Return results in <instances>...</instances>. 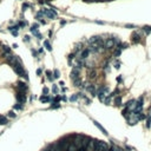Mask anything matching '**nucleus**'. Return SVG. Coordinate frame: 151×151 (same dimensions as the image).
<instances>
[{"label": "nucleus", "instance_id": "f257e3e1", "mask_svg": "<svg viewBox=\"0 0 151 151\" xmlns=\"http://www.w3.org/2000/svg\"><path fill=\"white\" fill-rule=\"evenodd\" d=\"M107 144L105 142H102V141H96L94 142V151H107Z\"/></svg>", "mask_w": 151, "mask_h": 151}, {"label": "nucleus", "instance_id": "f03ea898", "mask_svg": "<svg viewBox=\"0 0 151 151\" xmlns=\"http://www.w3.org/2000/svg\"><path fill=\"white\" fill-rule=\"evenodd\" d=\"M97 94H98L99 99L104 102V98H105L106 96H109V89H107L106 86H102V88H100V89L98 90Z\"/></svg>", "mask_w": 151, "mask_h": 151}, {"label": "nucleus", "instance_id": "7ed1b4c3", "mask_svg": "<svg viewBox=\"0 0 151 151\" xmlns=\"http://www.w3.org/2000/svg\"><path fill=\"white\" fill-rule=\"evenodd\" d=\"M115 46H116V41H115L113 38H109V39L105 41V44H104L105 50H112Z\"/></svg>", "mask_w": 151, "mask_h": 151}, {"label": "nucleus", "instance_id": "20e7f679", "mask_svg": "<svg viewBox=\"0 0 151 151\" xmlns=\"http://www.w3.org/2000/svg\"><path fill=\"white\" fill-rule=\"evenodd\" d=\"M41 13H43V14H45L46 17H49L50 19H54V18H57V13H56L54 11H52V10H49V8L43 10V11H41Z\"/></svg>", "mask_w": 151, "mask_h": 151}, {"label": "nucleus", "instance_id": "39448f33", "mask_svg": "<svg viewBox=\"0 0 151 151\" xmlns=\"http://www.w3.org/2000/svg\"><path fill=\"white\" fill-rule=\"evenodd\" d=\"M80 71L79 70H77V68H72V71H71V79L72 80H76V79H78V78H80Z\"/></svg>", "mask_w": 151, "mask_h": 151}, {"label": "nucleus", "instance_id": "423d86ee", "mask_svg": "<svg viewBox=\"0 0 151 151\" xmlns=\"http://www.w3.org/2000/svg\"><path fill=\"white\" fill-rule=\"evenodd\" d=\"M17 100H18V103L24 104V103H25V100H26V96H25V93L19 91V92H18V94H17Z\"/></svg>", "mask_w": 151, "mask_h": 151}, {"label": "nucleus", "instance_id": "0eeeda50", "mask_svg": "<svg viewBox=\"0 0 151 151\" xmlns=\"http://www.w3.org/2000/svg\"><path fill=\"white\" fill-rule=\"evenodd\" d=\"M31 32H32V33H33V35H35L38 39H41V35H40V33L38 32V25L32 26V27H31Z\"/></svg>", "mask_w": 151, "mask_h": 151}, {"label": "nucleus", "instance_id": "6e6552de", "mask_svg": "<svg viewBox=\"0 0 151 151\" xmlns=\"http://www.w3.org/2000/svg\"><path fill=\"white\" fill-rule=\"evenodd\" d=\"M89 54H90V51H89V49H86V50H83V51H82V54H80V59H82V60H85V59L89 57Z\"/></svg>", "mask_w": 151, "mask_h": 151}, {"label": "nucleus", "instance_id": "1a4fd4ad", "mask_svg": "<svg viewBox=\"0 0 151 151\" xmlns=\"http://www.w3.org/2000/svg\"><path fill=\"white\" fill-rule=\"evenodd\" d=\"M96 74H97V72H96V70H94V68H90V70L88 71V77L91 78V79L96 78Z\"/></svg>", "mask_w": 151, "mask_h": 151}, {"label": "nucleus", "instance_id": "9d476101", "mask_svg": "<svg viewBox=\"0 0 151 151\" xmlns=\"http://www.w3.org/2000/svg\"><path fill=\"white\" fill-rule=\"evenodd\" d=\"M18 89L20 90V92H24V91L27 90V86H26V84H25V83L19 82V83H18Z\"/></svg>", "mask_w": 151, "mask_h": 151}, {"label": "nucleus", "instance_id": "9b49d317", "mask_svg": "<svg viewBox=\"0 0 151 151\" xmlns=\"http://www.w3.org/2000/svg\"><path fill=\"white\" fill-rule=\"evenodd\" d=\"M102 39H100V37H97V35H94V37H91L90 39H89V44H94V43H98V41H100Z\"/></svg>", "mask_w": 151, "mask_h": 151}, {"label": "nucleus", "instance_id": "f8f14e48", "mask_svg": "<svg viewBox=\"0 0 151 151\" xmlns=\"http://www.w3.org/2000/svg\"><path fill=\"white\" fill-rule=\"evenodd\" d=\"M132 41H133L135 44H136V43H139V41H141V35H139L138 33L135 32V33L132 34Z\"/></svg>", "mask_w": 151, "mask_h": 151}, {"label": "nucleus", "instance_id": "ddd939ff", "mask_svg": "<svg viewBox=\"0 0 151 151\" xmlns=\"http://www.w3.org/2000/svg\"><path fill=\"white\" fill-rule=\"evenodd\" d=\"M50 100H51V98L49 96H41L40 97V102H43V103H46V102H50Z\"/></svg>", "mask_w": 151, "mask_h": 151}, {"label": "nucleus", "instance_id": "4468645a", "mask_svg": "<svg viewBox=\"0 0 151 151\" xmlns=\"http://www.w3.org/2000/svg\"><path fill=\"white\" fill-rule=\"evenodd\" d=\"M67 151H78V148L74 144H70L68 148H67Z\"/></svg>", "mask_w": 151, "mask_h": 151}, {"label": "nucleus", "instance_id": "2eb2a0df", "mask_svg": "<svg viewBox=\"0 0 151 151\" xmlns=\"http://www.w3.org/2000/svg\"><path fill=\"white\" fill-rule=\"evenodd\" d=\"M73 84H74L76 86H80V85H82V79H80V78H78V79L73 80Z\"/></svg>", "mask_w": 151, "mask_h": 151}, {"label": "nucleus", "instance_id": "dca6fc26", "mask_svg": "<svg viewBox=\"0 0 151 151\" xmlns=\"http://www.w3.org/2000/svg\"><path fill=\"white\" fill-rule=\"evenodd\" d=\"M0 124H1V125H5V124H7V119H6L4 116H0Z\"/></svg>", "mask_w": 151, "mask_h": 151}, {"label": "nucleus", "instance_id": "f3484780", "mask_svg": "<svg viewBox=\"0 0 151 151\" xmlns=\"http://www.w3.org/2000/svg\"><path fill=\"white\" fill-rule=\"evenodd\" d=\"M44 45H45V47L49 50V51H52V47H51V45H50V43L46 40V41H44Z\"/></svg>", "mask_w": 151, "mask_h": 151}, {"label": "nucleus", "instance_id": "a211bd4d", "mask_svg": "<svg viewBox=\"0 0 151 151\" xmlns=\"http://www.w3.org/2000/svg\"><path fill=\"white\" fill-rule=\"evenodd\" d=\"M94 125H96V126H97V127H98V129H100V130H102V131H103V132H104V133H106V131H105V129H104V127H103V126H102V125H99V124H98V123H97V122H94Z\"/></svg>", "mask_w": 151, "mask_h": 151}, {"label": "nucleus", "instance_id": "6ab92c4d", "mask_svg": "<svg viewBox=\"0 0 151 151\" xmlns=\"http://www.w3.org/2000/svg\"><path fill=\"white\" fill-rule=\"evenodd\" d=\"M23 106H24V104H20V103H18V104L14 106V109H15V110H21V109H23Z\"/></svg>", "mask_w": 151, "mask_h": 151}, {"label": "nucleus", "instance_id": "aec40b11", "mask_svg": "<svg viewBox=\"0 0 151 151\" xmlns=\"http://www.w3.org/2000/svg\"><path fill=\"white\" fill-rule=\"evenodd\" d=\"M88 90L90 91L91 93H93V94H94V93H96V90H94V88H93V86H92V85H90V86H88Z\"/></svg>", "mask_w": 151, "mask_h": 151}, {"label": "nucleus", "instance_id": "412c9836", "mask_svg": "<svg viewBox=\"0 0 151 151\" xmlns=\"http://www.w3.org/2000/svg\"><path fill=\"white\" fill-rule=\"evenodd\" d=\"M151 125V115L148 117V122H146V127H150Z\"/></svg>", "mask_w": 151, "mask_h": 151}, {"label": "nucleus", "instance_id": "4be33fe9", "mask_svg": "<svg viewBox=\"0 0 151 151\" xmlns=\"http://www.w3.org/2000/svg\"><path fill=\"white\" fill-rule=\"evenodd\" d=\"M144 32H145V33H150V32H151V27L145 26V27H144Z\"/></svg>", "mask_w": 151, "mask_h": 151}, {"label": "nucleus", "instance_id": "5701e85b", "mask_svg": "<svg viewBox=\"0 0 151 151\" xmlns=\"http://www.w3.org/2000/svg\"><path fill=\"white\" fill-rule=\"evenodd\" d=\"M121 103H122V98L118 97V98L116 99V104H117V105H121Z\"/></svg>", "mask_w": 151, "mask_h": 151}, {"label": "nucleus", "instance_id": "b1692460", "mask_svg": "<svg viewBox=\"0 0 151 151\" xmlns=\"http://www.w3.org/2000/svg\"><path fill=\"white\" fill-rule=\"evenodd\" d=\"M54 78H59V71L54 70Z\"/></svg>", "mask_w": 151, "mask_h": 151}, {"label": "nucleus", "instance_id": "393cba45", "mask_svg": "<svg viewBox=\"0 0 151 151\" xmlns=\"http://www.w3.org/2000/svg\"><path fill=\"white\" fill-rule=\"evenodd\" d=\"M115 67H116V68H119V67H121V63H119V61H116V63H115Z\"/></svg>", "mask_w": 151, "mask_h": 151}, {"label": "nucleus", "instance_id": "a878e982", "mask_svg": "<svg viewBox=\"0 0 151 151\" xmlns=\"http://www.w3.org/2000/svg\"><path fill=\"white\" fill-rule=\"evenodd\" d=\"M77 98H78V96H73V97H71V98H70V100L74 102V100H77Z\"/></svg>", "mask_w": 151, "mask_h": 151}, {"label": "nucleus", "instance_id": "bb28decb", "mask_svg": "<svg viewBox=\"0 0 151 151\" xmlns=\"http://www.w3.org/2000/svg\"><path fill=\"white\" fill-rule=\"evenodd\" d=\"M43 92H44V96H47V93H49V89H46V88H45V89L43 90Z\"/></svg>", "mask_w": 151, "mask_h": 151}, {"label": "nucleus", "instance_id": "cd10ccee", "mask_svg": "<svg viewBox=\"0 0 151 151\" xmlns=\"http://www.w3.org/2000/svg\"><path fill=\"white\" fill-rule=\"evenodd\" d=\"M25 41H26V43H29V41H30V37H29V35H26V37H25Z\"/></svg>", "mask_w": 151, "mask_h": 151}, {"label": "nucleus", "instance_id": "c85d7f7f", "mask_svg": "<svg viewBox=\"0 0 151 151\" xmlns=\"http://www.w3.org/2000/svg\"><path fill=\"white\" fill-rule=\"evenodd\" d=\"M10 117H15V113L11 111V112H10Z\"/></svg>", "mask_w": 151, "mask_h": 151}, {"label": "nucleus", "instance_id": "c756f323", "mask_svg": "<svg viewBox=\"0 0 151 151\" xmlns=\"http://www.w3.org/2000/svg\"><path fill=\"white\" fill-rule=\"evenodd\" d=\"M107 151H110V150H107Z\"/></svg>", "mask_w": 151, "mask_h": 151}]
</instances>
